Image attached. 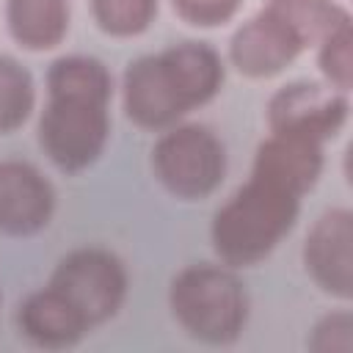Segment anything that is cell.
I'll list each match as a JSON object with an SVG mask.
<instances>
[{"label": "cell", "instance_id": "obj_1", "mask_svg": "<svg viewBox=\"0 0 353 353\" xmlns=\"http://www.w3.org/2000/svg\"><path fill=\"white\" fill-rule=\"evenodd\" d=\"M39 146L63 174L91 168L110 138L113 74L94 55H61L50 63Z\"/></svg>", "mask_w": 353, "mask_h": 353}, {"label": "cell", "instance_id": "obj_2", "mask_svg": "<svg viewBox=\"0 0 353 353\" xmlns=\"http://www.w3.org/2000/svg\"><path fill=\"white\" fill-rule=\"evenodd\" d=\"M301 199L281 182L251 171V176L215 210L210 243L215 256L240 270L265 262L295 229Z\"/></svg>", "mask_w": 353, "mask_h": 353}, {"label": "cell", "instance_id": "obj_3", "mask_svg": "<svg viewBox=\"0 0 353 353\" xmlns=\"http://www.w3.org/2000/svg\"><path fill=\"white\" fill-rule=\"evenodd\" d=\"M176 325L201 345H234L248 325V292L229 265L199 262L182 268L168 287Z\"/></svg>", "mask_w": 353, "mask_h": 353}, {"label": "cell", "instance_id": "obj_4", "mask_svg": "<svg viewBox=\"0 0 353 353\" xmlns=\"http://www.w3.org/2000/svg\"><path fill=\"white\" fill-rule=\"evenodd\" d=\"M152 174L179 201H204L226 179V146L204 124H174L152 146Z\"/></svg>", "mask_w": 353, "mask_h": 353}, {"label": "cell", "instance_id": "obj_5", "mask_svg": "<svg viewBox=\"0 0 353 353\" xmlns=\"http://www.w3.org/2000/svg\"><path fill=\"white\" fill-rule=\"evenodd\" d=\"M47 284L58 290L91 328L113 320L130 292L124 262L99 245H83L61 256Z\"/></svg>", "mask_w": 353, "mask_h": 353}, {"label": "cell", "instance_id": "obj_6", "mask_svg": "<svg viewBox=\"0 0 353 353\" xmlns=\"http://www.w3.org/2000/svg\"><path fill=\"white\" fill-rule=\"evenodd\" d=\"M350 116V99L345 91L331 88L323 80H292L276 88L265 105L270 132L301 135L325 143L342 132Z\"/></svg>", "mask_w": 353, "mask_h": 353}, {"label": "cell", "instance_id": "obj_7", "mask_svg": "<svg viewBox=\"0 0 353 353\" xmlns=\"http://www.w3.org/2000/svg\"><path fill=\"white\" fill-rule=\"evenodd\" d=\"M303 268L312 284L336 298H353V212L331 207L320 212L303 240Z\"/></svg>", "mask_w": 353, "mask_h": 353}, {"label": "cell", "instance_id": "obj_8", "mask_svg": "<svg viewBox=\"0 0 353 353\" xmlns=\"http://www.w3.org/2000/svg\"><path fill=\"white\" fill-rule=\"evenodd\" d=\"M121 105L124 116L146 132H163L190 113L160 52L141 55L127 63L121 77Z\"/></svg>", "mask_w": 353, "mask_h": 353}, {"label": "cell", "instance_id": "obj_9", "mask_svg": "<svg viewBox=\"0 0 353 353\" xmlns=\"http://www.w3.org/2000/svg\"><path fill=\"white\" fill-rule=\"evenodd\" d=\"M55 212L52 182L25 160L0 163V234L33 237L44 232Z\"/></svg>", "mask_w": 353, "mask_h": 353}, {"label": "cell", "instance_id": "obj_10", "mask_svg": "<svg viewBox=\"0 0 353 353\" xmlns=\"http://www.w3.org/2000/svg\"><path fill=\"white\" fill-rule=\"evenodd\" d=\"M301 52V41L265 8L245 19L229 39V63L248 80L281 74Z\"/></svg>", "mask_w": 353, "mask_h": 353}, {"label": "cell", "instance_id": "obj_11", "mask_svg": "<svg viewBox=\"0 0 353 353\" xmlns=\"http://www.w3.org/2000/svg\"><path fill=\"white\" fill-rule=\"evenodd\" d=\"M19 334L44 350H63L83 342L91 325L80 317V312L50 284L30 292L17 309Z\"/></svg>", "mask_w": 353, "mask_h": 353}, {"label": "cell", "instance_id": "obj_12", "mask_svg": "<svg viewBox=\"0 0 353 353\" xmlns=\"http://www.w3.org/2000/svg\"><path fill=\"white\" fill-rule=\"evenodd\" d=\"M323 146L325 143H317L312 138L270 132L256 146L251 171H259V174L281 182L284 188L295 190L298 196H306L323 174V165H325Z\"/></svg>", "mask_w": 353, "mask_h": 353}, {"label": "cell", "instance_id": "obj_13", "mask_svg": "<svg viewBox=\"0 0 353 353\" xmlns=\"http://www.w3.org/2000/svg\"><path fill=\"white\" fill-rule=\"evenodd\" d=\"M69 22V0H6L8 33L28 52H47L63 44Z\"/></svg>", "mask_w": 353, "mask_h": 353}, {"label": "cell", "instance_id": "obj_14", "mask_svg": "<svg viewBox=\"0 0 353 353\" xmlns=\"http://www.w3.org/2000/svg\"><path fill=\"white\" fill-rule=\"evenodd\" d=\"M262 8L273 14L303 50L317 47L325 36L353 25L347 6L339 0H265Z\"/></svg>", "mask_w": 353, "mask_h": 353}, {"label": "cell", "instance_id": "obj_15", "mask_svg": "<svg viewBox=\"0 0 353 353\" xmlns=\"http://www.w3.org/2000/svg\"><path fill=\"white\" fill-rule=\"evenodd\" d=\"M36 108L33 74L14 58L0 55V135L19 130Z\"/></svg>", "mask_w": 353, "mask_h": 353}, {"label": "cell", "instance_id": "obj_16", "mask_svg": "<svg viewBox=\"0 0 353 353\" xmlns=\"http://www.w3.org/2000/svg\"><path fill=\"white\" fill-rule=\"evenodd\" d=\"M97 28L110 39H135L157 19L160 0H88Z\"/></svg>", "mask_w": 353, "mask_h": 353}, {"label": "cell", "instance_id": "obj_17", "mask_svg": "<svg viewBox=\"0 0 353 353\" xmlns=\"http://www.w3.org/2000/svg\"><path fill=\"white\" fill-rule=\"evenodd\" d=\"M317 69L323 83L350 94L353 88V25L325 36L317 47Z\"/></svg>", "mask_w": 353, "mask_h": 353}, {"label": "cell", "instance_id": "obj_18", "mask_svg": "<svg viewBox=\"0 0 353 353\" xmlns=\"http://www.w3.org/2000/svg\"><path fill=\"white\" fill-rule=\"evenodd\" d=\"M314 353H350L353 350V314L347 309H336L323 314L306 339Z\"/></svg>", "mask_w": 353, "mask_h": 353}, {"label": "cell", "instance_id": "obj_19", "mask_svg": "<svg viewBox=\"0 0 353 353\" xmlns=\"http://www.w3.org/2000/svg\"><path fill=\"white\" fill-rule=\"evenodd\" d=\"M243 0H171L174 14L190 28H221L232 22Z\"/></svg>", "mask_w": 353, "mask_h": 353}, {"label": "cell", "instance_id": "obj_20", "mask_svg": "<svg viewBox=\"0 0 353 353\" xmlns=\"http://www.w3.org/2000/svg\"><path fill=\"white\" fill-rule=\"evenodd\" d=\"M0 303H3V292H0Z\"/></svg>", "mask_w": 353, "mask_h": 353}]
</instances>
